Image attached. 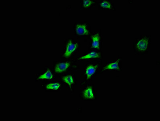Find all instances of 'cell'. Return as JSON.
Returning <instances> with one entry per match:
<instances>
[{"label": "cell", "instance_id": "cell-1", "mask_svg": "<svg viewBox=\"0 0 160 121\" xmlns=\"http://www.w3.org/2000/svg\"><path fill=\"white\" fill-rule=\"evenodd\" d=\"M151 44V36H143L136 39L134 43V51L138 54L147 53Z\"/></svg>", "mask_w": 160, "mask_h": 121}, {"label": "cell", "instance_id": "cell-2", "mask_svg": "<svg viewBox=\"0 0 160 121\" xmlns=\"http://www.w3.org/2000/svg\"><path fill=\"white\" fill-rule=\"evenodd\" d=\"M122 58H118L116 60L108 62L103 66L101 70V73L106 71H121Z\"/></svg>", "mask_w": 160, "mask_h": 121}, {"label": "cell", "instance_id": "cell-3", "mask_svg": "<svg viewBox=\"0 0 160 121\" xmlns=\"http://www.w3.org/2000/svg\"><path fill=\"white\" fill-rule=\"evenodd\" d=\"M100 65V63L97 62L95 63H91L87 66L84 71V74L87 80H90L99 71Z\"/></svg>", "mask_w": 160, "mask_h": 121}, {"label": "cell", "instance_id": "cell-4", "mask_svg": "<svg viewBox=\"0 0 160 121\" xmlns=\"http://www.w3.org/2000/svg\"><path fill=\"white\" fill-rule=\"evenodd\" d=\"M78 47V43L77 42L71 40H69L66 45L63 56L66 58H70L77 52Z\"/></svg>", "mask_w": 160, "mask_h": 121}, {"label": "cell", "instance_id": "cell-5", "mask_svg": "<svg viewBox=\"0 0 160 121\" xmlns=\"http://www.w3.org/2000/svg\"><path fill=\"white\" fill-rule=\"evenodd\" d=\"M81 96L86 100H94L96 98L94 87L92 85H89L84 88L81 92Z\"/></svg>", "mask_w": 160, "mask_h": 121}, {"label": "cell", "instance_id": "cell-6", "mask_svg": "<svg viewBox=\"0 0 160 121\" xmlns=\"http://www.w3.org/2000/svg\"><path fill=\"white\" fill-rule=\"evenodd\" d=\"M91 47L94 49L100 50L102 44V37L99 32H95L91 37Z\"/></svg>", "mask_w": 160, "mask_h": 121}, {"label": "cell", "instance_id": "cell-7", "mask_svg": "<svg viewBox=\"0 0 160 121\" xmlns=\"http://www.w3.org/2000/svg\"><path fill=\"white\" fill-rule=\"evenodd\" d=\"M75 32L79 36H86L90 34L88 25L86 24H77L75 26Z\"/></svg>", "mask_w": 160, "mask_h": 121}, {"label": "cell", "instance_id": "cell-8", "mask_svg": "<svg viewBox=\"0 0 160 121\" xmlns=\"http://www.w3.org/2000/svg\"><path fill=\"white\" fill-rule=\"evenodd\" d=\"M103 58L102 53L98 51H92L85 55L81 56L77 59L78 60H92V59H99L102 60Z\"/></svg>", "mask_w": 160, "mask_h": 121}, {"label": "cell", "instance_id": "cell-9", "mask_svg": "<svg viewBox=\"0 0 160 121\" xmlns=\"http://www.w3.org/2000/svg\"><path fill=\"white\" fill-rule=\"evenodd\" d=\"M71 66V64L68 62L59 63L55 66L54 71L57 73L63 72L68 70Z\"/></svg>", "mask_w": 160, "mask_h": 121}, {"label": "cell", "instance_id": "cell-10", "mask_svg": "<svg viewBox=\"0 0 160 121\" xmlns=\"http://www.w3.org/2000/svg\"><path fill=\"white\" fill-rule=\"evenodd\" d=\"M99 9H115L114 4L111 1H101L99 3Z\"/></svg>", "mask_w": 160, "mask_h": 121}, {"label": "cell", "instance_id": "cell-11", "mask_svg": "<svg viewBox=\"0 0 160 121\" xmlns=\"http://www.w3.org/2000/svg\"><path fill=\"white\" fill-rule=\"evenodd\" d=\"M63 81L66 84H68L69 87L71 88L74 85V79L73 76L68 75L64 76L62 78Z\"/></svg>", "mask_w": 160, "mask_h": 121}, {"label": "cell", "instance_id": "cell-12", "mask_svg": "<svg viewBox=\"0 0 160 121\" xmlns=\"http://www.w3.org/2000/svg\"><path fill=\"white\" fill-rule=\"evenodd\" d=\"M61 84L58 82L52 83L47 84L46 88L47 90H57L59 89Z\"/></svg>", "mask_w": 160, "mask_h": 121}, {"label": "cell", "instance_id": "cell-13", "mask_svg": "<svg viewBox=\"0 0 160 121\" xmlns=\"http://www.w3.org/2000/svg\"><path fill=\"white\" fill-rule=\"evenodd\" d=\"M52 73L50 70H47L44 74L39 77L38 79L50 80L53 78Z\"/></svg>", "mask_w": 160, "mask_h": 121}, {"label": "cell", "instance_id": "cell-14", "mask_svg": "<svg viewBox=\"0 0 160 121\" xmlns=\"http://www.w3.org/2000/svg\"><path fill=\"white\" fill-rule=\"evenodd\" d=\"M96 4V2L94 1L91 0H87L82 1V6L84 8H88L92 7V5H95Z\"/></svg>", "mask_w": 160, "mask_h": 121}]
</instances>
